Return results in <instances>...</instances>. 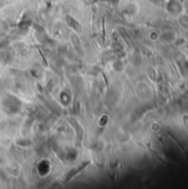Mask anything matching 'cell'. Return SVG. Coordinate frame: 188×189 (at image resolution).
I'll list each match as a JSON object with an SVG mask.
<instances>
[{"instance_id":"obj_3","label":"cell","mask_w":188,"mask_h":189,"mask_svg":"<svg viewBox=\"0 0 188 189\" xmlns=\"http://www.w3.org/2000/svg\"><path fill=\"white\" fill-rule=\"evenodd\" d=\"M68 22H69L70 27H72V28H73V29H75L76 31H79V32H81V31H82V28H81V26H80V23L78 21H75L73 18L68 17Z\"/></svg>"},{"instance_id":"obj_1","label":"cell","mask_w":188,"mask_h":189,"mask_svg":"<svg viewBox=\"0 0 188 189\" xmlns=\"http://www.w3.org/2000/svg\"><path fill=\"white\" fill-rule=\"evenodd\" d=\"M90 164H91L90 162H85V163H83L82 165H80V166H78L76 168H74V169H72V170H71V172H69V174L66 175V183H68V181H70L71 179H72V178H74V177L76 176V175H78V174H79L80 172H82L84 168L86 167V166H89Z\"/></svg>"},{"instance_id":"obj_2","label":"cell","mask_w":188,"mask_h":189,"mask_svg":"<svg viewBox=\"0 0 188 189\" xmlns=\"http://www.w3.org/2000/svg\"><path fill=\"white\" fill-rule=\"evenodd\" d=\"M70 123L71 125H74L75 128H76V134H78V141L81 142V139H82V135H83V129H82V127H80L79 125H78V122L75 121L74 119H70Z\"/></svg>"}]
</instances>
